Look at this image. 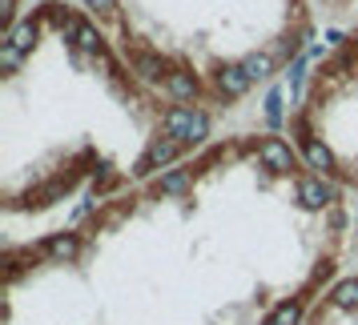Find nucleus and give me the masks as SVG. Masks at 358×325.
<instances>
[{
  "instance_id": "f257e3e1",
  "label": "nucleus",
  "mask_w": 358,
  "mask_h": 325,
  "mask_svg": "<svg viewBox=\"0 0 358 325\" xmlns=\"http://www.w3.org/2000/svg\"><path fill=\"white\" fill-rule=\"evenodd\" d=\"M346 249L338 189L290 141L242 133L4 253L0 325H298Z\"/></svg>"
},
{
  "instance_id": "f03ea898",
  "label": "nucleus",
  "mask_w": 358,
  "mask_h": 325,
  "mask_svg": "<svg viewBox=\"0 0 358 325\" xmlns=\"http://www.w3.org/2000/svg\"><path fill=\"white\" fill-rule=\"evenodd\" d=\"M206 113L149 89L69 4H45L4 33L0 209L4 253L85 221L185 161L206 133Z\"/></svg>"
},
{
  "instance_id": "7ed1b4c3",
  "label": "nucleus",
  "mask_w": 358,
  "mask_h": 325,
  "mask_svg": "<svg viewBox=\"0 0 358 325\" xmlns=\"http://www.w3.org/2000/svg\"><path fill=\"white\" fill-rule=\"evenodd\" d=\"M286 141L342 197H358V33L314 65L286 121Z\"/></svg>"
},
{
  "instance_id": "20e7f679",
  "label": "nucleus",
  "mask_w": 358,
  "mask_h": 325,
  "mask_svg": "<svg viewBox=\"0 0 358 325\" xmlns=\"http://www.w3.org/2000/svg\"><path fill=\"white\" fill-rule=\"evenodd\" d=\"M298 325H358V273H338Z\"/></svg>"
}]
</instances>
